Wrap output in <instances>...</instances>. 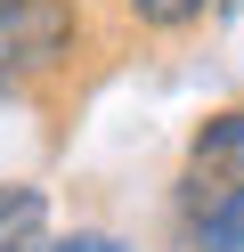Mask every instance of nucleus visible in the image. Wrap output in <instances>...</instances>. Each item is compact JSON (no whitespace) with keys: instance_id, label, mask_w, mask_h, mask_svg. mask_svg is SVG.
<instances>
[{"instance_id":"nucleus-1","label":"nucleus","mask_w":244,"mask_h":252,"mask_svg":"<svg viewBox=\"0 0 244 252\" xmlns=\"http://www.w3.org/2000/svg\"><path fill=\"white\" fill-rule=\"evenodd\" d=\"M65 33H73V8H65V0H25V8L0 25V65H57Z\"/></svg>"},{"instance_id":"nucleus-2","label":"nucleus","mask_w":244,"mask_h":252,"mask_svg":"<svg viewBox=\"0 0 244 252\" xmlns=\"http://www.w3.org/2000/svg\"><path fill=\"white\" fill-rule=\"evenodd\" d=\"M0 252H49V195L41 187L0 195Z\"/></svg>"},{"instance_id":"nucleus-3","label":"nucleus","mask_w":244,"mask_h":252,"mask_svg":"<svg viewBox=\"0 0 244 252\" xmlns=\"http://www.w3.org/2000/svg\"><path fill=\"white\" fill-rule=\"evenodd\" d=\"M195 252H244V187H228V195L204 203V220H195Z\"/></svg>"},{"instance_id":"nucleus-4","label":"nucleus","mask_w":244,"mask_h":252,"mask_svg":"<svg viewBox=\"0 0 244 252\" xmlns=\"http://www.w3.org/2000/svg\"><path fill=\"white\" fill-rule=\"evenodd\" d=\"M195 163H244V106L236 114H211L195 130Z\"/></svg>"},{"instance_id":"nucleus-5","label":"nucleus","mask_w":244,"mask_h":252,"mask_svg":"<svg viewBox=\"0 0 244 252\" xmlns=\"http://www.w3.org/2000/svg\"><path fill=\"white\" fill-rule=\"evenodd\" d=\"M130 17H139V25H155V33H171V25L204 17V0H130Z\"/></svg>"},{"instance_id":"nucleus-6","label":"nucleus","mask_w":244,"mask_h":252,"mask_svg":"<svg viewBox=\"0 0 244 252\" xmlns=\"http://www.w3.org/2000/svg\"><path fill=\"white\" fill-rule=\"evenodd\" d=\"M49 252H122L114 236H65V244H49Z\"/></svg>"},{"instance_id":"nucleus-7","label":"nucleus","mask_w":244,"mask_h":252,"mask_svg":"<svg viewBox=\"0 0 244 252\" xmlns=\"http://www.w3.org/2000/svg\"><path fill=\"white\" fill-rule=\"evenodd\" d=\"M16 8H25V0H0V25H8V17H16Z\"/></svg>"},{"instance_id":"nucleus-8","label":"nucleus","mask_w":244,"mask_h":252,"mask_svg":"<svg viewBox=\"0 0 244 252\" xmlns=\"http://www.w3.org/2000/svg\"><path fill=\"white\" fill-rule=\"evenodd\" d=\"M0 73H8V65H0Z\"/></svg>"}]
</instances>
